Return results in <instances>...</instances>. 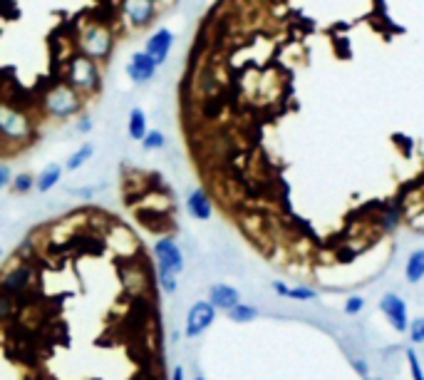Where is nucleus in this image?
Wrapping results in <instances>:
<instances>
[{
  "label": "nucleus",
  "instance_id": "nucleus-1",
  "mask_svg": "<svg viewBox=\"0 0 424 380\" xmlns=\"http://www.w3.org/2000/svg\"><path fill=\"white\" fill-rule=\"evenodd\" d=\"M65 82L72 90L80 92L85 100H92L102 92L104 80H102V70H99V62L90 60L82 53H75L67 57L65 65Z\"/></svg>",
  "mask_w": 424,
  "mask_h": 380
},
{
  "label": "nucleus",
  "instance_id": "nucleus-2",
  "mask_svg": "<svg viewBox=\"0 0 424 380\" xmlns=\"http://www.w3.org/2000/svg\"><path fill=\"white\" fill-rule=\"evenodd\" d=\"M0 139L5 147H25L35 139V122L25 109L0 102Z\"/></svg>",
  "mask_w": 424,
  "mask_h": 380
},
{
  "label": "nucleus",
  "instance_id": "nucleus-3",
  "mask_svg": "<svg viewBox=\"0 0 424 380\" xmlns=\"http://www.w3.org/2000/svg\"><path fill=\"white\" fill-rule=\"evenodd\" d=\"M82 109H85V97L72 90L67 82H57L43 95V112L52 119L67 122L72 117H80Z\"/></svg>",
  "mask_w": 424,
  "mask_h": 380
},
{
  "label": "nucleus",
  "instance_id": "nucleus-4",
  "mask_svg": "<svg viewBox=\"0 0 424 380\" xmlns=\"http://www.w3.org/2000/svg\"><path fill=\"white\" fill-rule=\"evenodd\" d=\"M114 33L102 23H87L77 35V53L90 57L94 62H107L114 53Z\"/></svg>",
  "mask_w": 424,
  "mask_h": 380
},
{
  "label": "nucleus",
  "instance_id": "nucleus-5",
  "mask_svg": "<svg viewBox=\"0 0 424 380\" xmlns=\"http://www.w3.org/2000/svg\"><path fill=\"white\" fill-rule=\"evenodd\" d=\"M35 279H38V274H35L33 264H25V261H18V259H15V266H10L8 271L0 276V291L10 294L20 306L25 296L33 294Z\"/></svg>",
  "mask_w": 424,
  "mask_h": 380
},
{
  "label": "nucleus",
  "instance_id": "nucleus-6",
  "mask_svg": "<svg viewBox=\"0 0 424 380\" xmlns=\"http://www.w3.org/2000/svg\"><path fill=\"white\" fill-rule=\"evenodd\" d=\"M154 259H156V266L166 269V271L181 276L186 269V254L184 246L176 241L174 236H159L154 241Z\"/></svg>",
  "mask_w": 424,
  "mask_h": 380
},
{
  "label": "nucleus",
  "instance_id": "nucleus-7",
  "mask_svg": "<svg viewBox=\"0 0 424 380\" xmlns=\"http://www.w3.org/2000/svg\"><path fill=\"white\" fill-rule=\"evenodd\" d=\"M218 311L213 309L208 301H193L191 309L186 311V324H184V336L186 338H198L203 336V333L208 331V328L213 326V321H216Z\"/></svg>",
  "mask_w": 424,
  "mask_h": 380
},
{
  "label": "nucleus",
  "instance_id": "nucleus-8",
  "mask_svg": "<svg viewBox=\"0 0 424 380\" xmlns=\"http://www.w3.org/2000/svg\"><path fill=\"white\" fill-rule=\"evenodd\" d=\"M122 13L134 30H146L154 25L159 5L156 0H122Z\"/></svg>",
  "mask_w": 424,
  "mask_h": 380
},
{
  "label": "nucleus",
  "instance_id": "nucleus-9",
  "mask_svg": "<svg viewBox=\"0 0 424 380\" xmlns=\"http://www.w3.org/2000/svg\"><path fill=\"white\" fill-rule=\"evenodd\" d=\"M380 314L385 316L387 324L395 328L397 333H407V328H410V311H407V304L397 294H382Z\"/></svg>",
  "mask_w": 424,
  "mask_h": 380
},
{
  "label": "nucleus",
  "instance_id": "nucleus-10",
  "mask_svg": "<svg viewBox=\"0 0 424 380\" xmlns=\"http://www.w3.org/2000/svg\"><path fill=\"white\" fill-rule=\"evenodd\" d=\"M156 62L151 60L149 55L141 50V53H134L132 57H129V62H127V77L134 82V85H149L151 80L156 77Z\"/></svg>",
  "mask_w": 424,
  "mask_h": 380
},
{
  "label": "nucleus",
  "instance_id": "nucleus-11",
  "mask_svg": "<svg viewBox=\"0 0 424 380\" xmlns=\"http://www.w3.org/2000/svg\"><path fill=\"white\" fill-rule=\"evenodd\" d=\"M171 48H174V33L169 28H159L154 35H149V40L144 45V53L156 62V67H161L169 60Z\"/></svg>",
  "mask_w": 424,
  "mask_h": 380
},
{
  "label": "nucleus",
  "instance_id": "nucleus-12",
  "mask_svg": "<svg viewBox=\"0 0 424 380\" xmlns=\"http://www.w3.org/2000/svg\"><path fill=\"white\" fill-rule=\"evenodd\" d=\"M206 301L216 311L228 314L233 306L241 304V291L236 289V286H231V284H211V286H208V299Z\"/></svg>",
  "mask_w": 424,
  "mask_h": 380
},
{
  "label": "nucleus",
  "instance_id": "nucleus-13",
  "mask_svg": "<svg viewBox=\"0 0 424 380\" xmlns=\"http://www.w3.org/2000/svg\"><path fill=\"white\" fill-rule=\"evenodd\" d=\"M186 211L196 221H208L213 216V201L206 194V189H191L186 194Z\"/></svg>",
  "mask_w": 424,
  "mask_h": 380
},
{
  "label": "nucleus",
  "instance_id": "nucleus-14",
  "mask_svg": "<svg viewBox=\"0 0 424 380\" xmlns=\"http://www.w3.org/2000/svg\"><path fill=\"white\" fill-rule=\"evenodd\" d=\"M271 289H273V294L281 296V299L298 301V304H308V301L318 299V294L311 289V286H288L286 281H281V279L271 281Z\"/></svg>",
  "mask_w": 424,
  "mask_h": 380
},
{
  "label": "nucleus",
  "instance_id": "nucleus-15",
  "mask_svg": "<svg viewBox=\"0 0 424 380\" xmlns=\"http://www.w3.org/2000/svg\"><path fill=\"white\" fill-rule=\"evenodd\" d=\"M62 174H65V166L62 164H57V162L47 164L45 169H40V174L35 176V191H40V194H50V191L62 181Z\"/></svg>",
  "mask_w": 424,
  "mask_h": 380
},
{
  "label": "nucleus",
  "instance_id": "nucleus-16",
  "mask_svg": "<svg viewBox=\"0 0 424 380\" xmlns=\"http://www.w3.org/2000/svg\"><path fill=\"white\" fill-rule=\"evenodd\" d=\"M149 132V119H146V112L141 107H132L129 109V117H127V134L129 139L134 142H141Z\"/></svg>",
  "mask_w": 424,
  "mask_h": 380
},
{
  "label": "nucleus",
  "instance_id": "nucleus-17",
  "mask_svg": "<svg viewBox=\"0 0 424 380\" xmlns=\"http://www.w3.org/2000/svg\"><path fill=\"white\" fill-rule=\"evenodd\" d=\"M405 281L412 286H417L420 281H424V249H415V251L407 256Z\"/></svg>",
  "mask_w": 424,
  "mask_h": 380
},
{
  "label": "nucleus",
  "instance_id": "nucleus-18",
  "mask_svg": "<svg viewBox=\"0 0 424 380\" xmlns=\"http://www.w3.org/2000/svg\"><path fill=\"white\" fill-rule=\"evenodd\" d=\"M94 157V144L92 142H85L80 149H75V152L67 157V162H65V169L67 171H80L82 166H85L90 159Z\"/></svg>",
  "mask_w": 424,
  "mask_h": 380
},
{
  "label": "nucleus",
  "instance_id": "nucleus-19",
  "mask_svg": "<svg viewBox=\"0 0 424 380\" xmlns=\"http://www.w3.org/2000/svg\"><path fill=\"white\" fill-rule=\"evenodd\" d=\"M226 316L233 321V324H253V321L258 319V309H256V306L243 304V301H241V304L233 306V309L228 311Z\"/></svg>",
  "mask_w": 424,
  "mask_h": 380
},
{
  "label": "nucleus",
  "instance_id": "nucleus-20",
  "mask_svg": "<svg viewBox=\"0 0 424 380\" xmlns=\"http://www.w3.org/2000/svg\"><path fill=\"white\" fill-rule=\"evenodd\" d=\"M156 284H159V289L164 296H174L176 291H179V276L156 266Z\"/></svg>",
  "mask_w": 424,
  "mask_h": 380
},
{
  "label": "nucleus",
  "instance_id": "nucleus-21",
  "mask_svg": "<svg viewBox=\"0 0 424 380\" xmlns=\"http://www.w3.org/2000/svg\"><path fill=\"white\" fill-rule=\"evenodd\" d=\"M10 189H13V194H18V196L30 194V191L35 189V176L30 174V171H20V174H13Z\"/></svg>",
  "mask_w": 424,
  "mask_h": 380
},
{
  "label": "nucleus",
  "instance_id": "nucleus-22",
  "mask_svg": "<svg viewBox=\"0 0 424 380\" xmlns=\"http://www.w3.org/2000/svg\"><path fill=\"white\" fill-rule=\"evenodd\" d=\"M141 149L144 152H161V149L166 147V134L161 132V129H149L146 132V137L141 139Z\"/></svg>",
  "mask_w": 424,
  "mask_h": 380
},
{
  "label": "nucleus",
  "instance_id": "nucleus-23",
  "mask_svg": "<svg viewBox=\"0 0 424 380\" xmlns=\"http://www.w3.org/2000/svg\"><path fill=\"white\" fill-rule=\"evenodd\" d=\"M15 314H18V301L5 291H0V321L13 319Z\"/></svg>",
  "mask_w": 424,
  "mask_h": 380
},
{
  "label": "nucleus",
  "instance_id": "nucleus-24",
  "mask_svg": "<svg viewBox=\"0 0 424 380\" xmlns=\"http://www.w3.org/2000/svg\"><path fill=\"white\" fill-rule=\"evenodd\" d=\"M407 338H410L412 346H422V343H424V316L410 321V328H407Z\"/></svg>",
  "mask_w": 424,
  "mask_h": 380
},
{
  "label": "nucleus",
  "instance_id": "nucleus-25",
  "mask_svg": "<svg viewBox=\"0 0 424 380\" xmlns=\"http://www.w3.org/2000/svg\"><path fill=\"white\" fill-rule=\"evenodd\" d=\"M405 356H407V368H410V373H412V380H424V368L415 348H407Z\"/></svg>",
  "mask_w": 424,
  "mask_h": 380
},
{
  "label": "nucleus",
  "instance_id": "nucleus-26",
  "mask_svg": "<svg viewBox=\"0 0 424 380\" xmlns=\"http://www.w3.org/2000/svg\"><path fill=\"white\" fill-rule=\"evenodd\" d=\"M365 311V299L363 296H348V301H345V314L348 316H358V314H363Z\"/></svg>",
  "mask_w": 424,
  "mask_h": 380
},
{
  "label": "nucleus",
  "instance_id": "nucleus-27",
  "mask_svg": "<svg viewBox=\"0 0 424 380\" xmlns=\"http://www.w3.org/2000/svg\"><path fill=\"white\" fill-rule=\"evenodd\" d=\"M92 127H94V119H92L87 112H82L80 117L75 119V132H80V134H90V132H92Z\"/></svg>",
  "mask_w": 424,
  "mask_h": 380
},
{
  "label": "nucleus",
  "instance_id": "nucleus-28",
  "mask_svg": "<svg viewBox=\"0 0 424 380\" xmlns=\"http://www.w3.org/2000/svg\"><path fill=\"white\" fill-rule=\"evenodd\" d=\"M10 181H13V171H10L8 164H0V191L8 189Z\"/></svg>",
  "mask_w": 424,
  "mask_h": 380
},
{
  "label": "nucleus",
  "instance_id": "nucleus-29",
  "mask_svg": "<svg viewBox=\"0 0 424 380\" xmlns=\"http://www.w3.org/2000/svg\"><path fill=\"white\" fill-rule=\"evenodd\" d=\"M353 368H355V373H358L360 378H368L370 366H368V361H365V358H353Z\"/></svg>",
  "mask_w": 424,
  "mask_h": 380
},
{
  "label": "nucleus",
  "instance_id": "nucleus-30",
  "mask_svg": "<svg viewBox=\"0 0 424 380\" xmlns=\"http://www.w3.org/2000/svg\"><path fill=\"white\" fill-rule=\"evenodd\" d=\"M75 196H80V199H92L94 194L99 191V186H80V189H70Z\"/></svg>",
  "mask_w": 424,
  "mask_h": 380
},
{
  "label": "nucleus",
  "instance_id": "nucleus-31",
  "mask_svg": "<svg viewBox=\"0 0 424 380\" xmlns=\"http://www.w3.org/2000/svg\"><path fill=\"white\" fill-rule=\"evenodd\" d=\"M171 380H186V373H184V368H181V366H176L174 371H171Z\"/></svg>",
  "mask_w": 424,
  "mask_h": 380
},
{
  "label": "nucleus",
  "instance_id": "nucleus-32",
  "mask_svg": "<svg viewBox=\"0 0 424 380\" xmlns=\"http://www.w3.org/2000/svg\"><path fill=\"white\" fill-rule=\"evenodd\" d=\"M5 149H8V147H5V144H3V139H0V154H3Z\"/></svg>",
  "mask_w": 424,
  "mask_h": 380
},
{
  "label": "nucleus",
  "instance_id": "nucleus-33",
  "mask_svg": "<svg viewBox=\"0 0 424 380\" xmlns=\"http://www.w3.org/2000/svg\"><path fill=\"white\" fill-rule=\"evenodd\" d=\"M363 380H382V378H373V376H368V378H363Z\"/></svg>",
  "mask_w": 424,
  "mask_h": 380
},
{
  "label": "nucleus",
  "instance_id": "nucleus-34",
  "mask_svg": "<svg viewBox=\"0 0 424 380\" xmlns=\"http://www.w3.org/2000/svg\"><path fill=\"white\" fill-rule=\"evenodd\" d=\"M193 380H206V378H203V376H198V373H196V378H193Z\"/></svg>",
  "mask_w": 424,
  "mask_h": 380
},
{
  "label": "nucleus",
  "instance_id": "nucleus-35",
  "mask_svg": "<svg viewBox=\"0 0 424 380\" xmlns=\"http://www.w3.org/2000/svg\"><path fill=\"white\" fill-rule=\"evenodd\" d=\"M0 259H3V249H0Z\"/></svg>",
  "mask_w": 424,
  "mask_h": 380
}]
</instances>
